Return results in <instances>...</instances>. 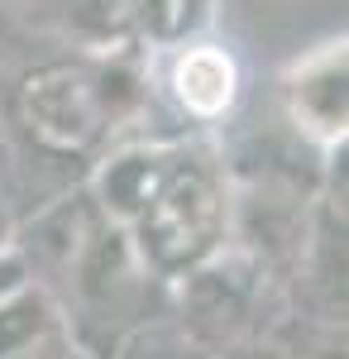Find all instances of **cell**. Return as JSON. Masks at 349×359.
<instances>
[{"label":"cell","instance_id":"9c48e42d","mask_svg":"<svg viewBox=\"0 0 349 359\" xmlns=\"http://www.w3.org/2000/svg\"><path fill=\"white\" fill-rule=\"evenodd\" d=\"M201 5L206 0H130V15L153 43H177L201 20Z\"/></svg>","mask_w":349,"mask_h":359},{"label":"cell","instance_id":"7a4b0ae2","mask_svg":"<svg viewBox=\"0 0 349 359\" xmlns=\"http://www.w3.org/2000/svg\"><path fill=\"white\" fill-rule=\"evenodd\" d=\"M130 77L96 62H53L20 86V115L29 135L53 154H86L106 139L110 120L130 106Z\"/></svg>","mask_w":349,"mask_h":359},{"label":"cell","instance_id":"4fadbf2b","mask_svg":"<svg viewBox=\"0 0 349 359\" xmlns=\"http://www.w3.org/2000/svg\"><path fill=\"white\" fill-rule=\"evenodd\" d=\"M10 245V221H5V206H0V249Z\"/></svg>","mask_w":349,"mask_h":359},{"label":"cell","instance_id":"6da1fadb","mask_svg":"<svg viewBox=\"0 0 349 359\" xmlns=\"http://www.w3.org/2000/svg\"><path fill=\"white\" fill-rule=\"evenodd\" d=\"M125 230L153 278H182L225 240V192L211 168L172 158V168Z\"/></svg>","mask_w":349,"mask_h":359},{"label":"cell","instance_id":"52a82bcc","mask_svg":"<svg viewBox=\"0 0 349 359\" xmlns=\"http://www.w3.org/2000/svg\"><path fill=\"white\" fill-rule=\"evenodd\" d=\"M172 158H177V154H167V149H135V154H120V158L96 177V192H91L96 206L106 211V221H115V225L135 221V211L163 182V172L172 168Z\"/></svg>","mask_w":349,"mask_h":359},{"label":"cell","instance_id":"7c38bea8","mask_svg":"<svg viewBox=\"0 0 349 359\" xmlns=\"http://www.w3.org/2000/svg\"><path fill=\"white\" fill-rule=\"evenodd\" d=\"M20 283H29L25 259H20L15 249H0V297H5V292H15Z\"/></svg>","mask_w":349,"mask_h":359},{"label":"cell","instance_id":"30bf717a","mask_svg":"<svg viewBox=\"0 0 349 359\" xmlns=\"http://www.w3.org/2000/svg\"><path fill=\"white\" fill-rule=\"evenodd\" d=\"M325 106L321 120H325V135H345V57L340 62H325L321 77H311L306 86H296V115L311 120V111Z\"/></svg>","mask_w":349,"mask_h":359},{"label":"cell","instance_id":"5b68a950","mask_svg":"<svg viewBox=\"0 0 349 359\" xmlns=\"http://www.w3.org/2000/svg\"><path fill=\"white\" fill-rule=\"evenodd\" d=\"M67 316L34 278L0 297V359H72Z\"/></svg>","mask_w":349,"mask_h":359},{"label":"cell","instance_id":"277c9868","mask_svg":"<svg viewBox=\"0 0 349 359\" xmlns=\"http://www.w3.org/2000/svg\"><path fill=\"white\" fill-rule=\"evenodd\" d=\"M101 230H106V211L96 206L91 192H77L29 225L25 240L15 245V254L25 259L29 278H39V287L57 292V287H67V278L77 273V264L86 259V249L96 245Z\"/></svg>","mask_w":349,"mask_h":359},{"label":"cell","instance_id":"3957f363","mask_svg":"<svg viewBox=\"0 0 349 359\" xmlns=\"http://www.w3.org/2000/svg\"><path fill=\"white\" fill-rule=\"evenodd\" d=\"M254 302H259V264L244 254H220L201 259L182 273V331L206 345L211 355L240 345L254 326Z\"/></svg>","mask_w":349,"mask_h":359},{"label":"cell","instance_id":"5bb4252c","mask_svg":"<svg viewBox=\"0 0 349 359\" xmlns=\"http://www.w3.org/2000/svg\"><path fill=\"white\" fill-rule=\"evenodd\" d=\"M72 359H81V355H72Z\"/></svg>","mask_w":349,"mask_h":359},{"label":"cell","instance_id":"8fae6325","mask_svg":"<svg viewBox=\"0 0 349 359\" xmlns=\"http://www.w3.org/2000/svg\"><path fill=\"white\" fill-rule=\"evenodd\" d=\"M215 359H287V355H282L278 345H268V340H249V335H244L240 345H230V350H220Z\"/></svg>","mask_w":349,"mask_h":359},{"label":"cell","instance_id":"8992f818","mask_svg":"<svg viewBox=\"0 0 349 359\" xmlns=\"http://www.w3.org/2000/svg\"><path fill=\"white\" fill-rule=\"evenodd\" d=\"M167 86H172L177 106L187 115L220 120L235 106V96H240V62L225 48H215V43H196V48H182V53L172 57Z\"/></svg>","mask_w":349,"mask_h":359},{"label":"cell","instance_id":"ba28073f","mask_svg":"<svg viewBox=\"0 0 349 359\" xmlns=\"http://www.w3.org/2000/svg\"><path fill=\"white\" fill-rule=\"evenodd\" d=\"M110 359H215V355L206 345H196L177 321H153V316H144L135 331L115 345Z\"/></svg>","mask_w":349,"mask_h":359}]
</instances>
